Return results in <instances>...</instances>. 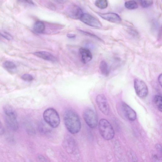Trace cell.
Masks as SVG:
<instances>
[{
	"instance_id": "obj_8",
	"label": "cell",
	"mask_w": 162,
	"mask_h": 162,
	"mask_svg": "<svg viewBox=\"0 0 162 162\" xmlns=\"http://www.w3.org/2000/svg\"><path fill=\"white\" fill-rule=\"evenodd\" d=\"M96 101L100 111L105 115H109L110 112V108L105 96L103 94H99L97 96Z\"/></svg>"
},
{
	"instance_id": "obj_16",
	"label": "cell",
	"mask_w": 162,
	"mask_h": 162,
	"mask_svg": "<svg viewBox=\"0 0 162 162\" xmlns=\"http://www.w3.org/2000/svg\"><path fill=\"white\" fill-rule=\"evenodd\" d=\"M3 66L6 70L10 71L15 70L17 68L16 64L9 60L6 61L3 63Z\"/></svg>"
},
{
	"instance_id": "obj_22",
	"label": "cell",
	"mask_w": 162,
	"mask_h": 162,
	"mask_svg": "<svg viewBox=\"0 0 162 162\" xmlns=\"http://www.w3.org/2000/svg\"><path fill=\"white\" fill-rule=\"evenodd\" d=\"M21 79L26 82H31L34 79L33 76L30 74L26 73L22 75L21 77Z\"/></svg>"
},
{
	"instance_id": "obj_20",
	"label": "cell",
	"mask_w": 162,
	"mask_h": 162,
	"mask_svg": "<svg viewBox=\"0 0 162 162\" xmlns=\"http://www.w3.org/2000/svg\"><path fill=\"white\" fill-rule=\"evenodd\" d=\"M140 4L144 8L149 7L153 3V0H140Z\"/></svg>"
},
{
	"instance_id": "obj_17",
	"label": "cell",
	"mask_w": 162,
	"mask_h": 162,
	"mask_svg": "<svg viewBox=\"0 0 162 162\" xmlns=\"http://www.w3.org/2000/svg\"><path fill=\"white\" fill-rule=\"evenodd\" d=\"M125 7L129 10H134L138 7V3L134 0H131L126 2L125 4Z\"/></svg>"
},
{
	"instance_id": "obj_26",
	"label": "cell",
	"mask_w": 162,
	"mask_h": 162,
	"mask_svg": "<svg viewBox=\"0 0 162 162\" xmlns=\"http://www.w3.org/2000/svg\"><path fill=\"white\" fill-rule=\"evenodd\" d=\"M67 37L70 39L75 38L76 37V35L73 34H68L66 35Z\"/></svg>"
},
{
	"instance_id": "obj_11",
	"label": "cell",
	"mask_w": 162,
	"mask_h": 162,
	"mask_svg": "<svg viewBox=\"0 0 162 162\" xmlns=\"http://www.w3.org/2000/svg\"><path fill=\"white\" fill-rule=\"evenodd\" d=\"M35 56L49 61L55 62L57 61L56 57L50 53L45 51H39L33 53Z\"/></svg>"
},
{
	"instance_id": "obj_4",
	"label": "cell",
	"mask_w": 162,
	"mask_h": 162,
	"mask_svg": "<svg viewBox=\"0 0 162 162\" xmlns=\"http://www.w3.org/2000/svg\"><path fill=\"white\" fill-rule=\"evenodd\" d=\"M43 118L45 122L52 128H57L60 125V119L59 114L52 108L47 109L44 112Z\"/></svg>"
},
{
	"instance_id": "obj_23",
	"label": "cell",
	"mask_w": 162,
	"mask_h": 162,
	"mask_svg": "<svg viewBox=\"0 0 162 162\" xmlns=\"http://www.w3.org/2000/svg\"><path fill=\"white\" fill-rule=\"evenodd\" d=\"M79 31L81 33H82V34H83L85 35L89 36L90 37L95 38L99 40V41H100L101 42L103 41V40H101L100 38H99L98 37L96 36V35L92 34V33H91L89 32H86L85 31H84L82 30H79Z\"/></svg>"
},
{
	"instance_id": "obj_27",
	"label": "cell",
	"mask_w": 162,
	"mask_h": 162,
	"mask_svg": "<svg viewBox=\"0 0 162 162\" xmlns=\"http://www.w3.org/2000/svg\"><path fill=\"white\" fill-rule=\"evenodd\" d=\"M55 1L59 4H63L65 3L66 0H54Z\"/></svg>"
},
{
	"instance_id": "obj_5",
	"label": "cell",
	"mask_w": 162,
	"mask_h": 162,
	"mask_svg": "<svg viewBox=\"0 0 162 162\" xmlns=\"http://www.w3.org/2000/svg\"><path fill=\"white\" fill-rule=\"evenodd\" d=\"M83 117L85 122L90 128H94L97 126L98 118L93 110L90 109H86L83 113Z\"/></svg>"
},
{
	"instance_id": "obj_7",
	"label": "cell",
	"mask_w": 162,
	"mask_h": 162,
	"mask_svg": "<svg viewBox=\"0 0 162 162\" xmlns=\"http://www.w3.org/2000/svg\"><path fill=\"white\" fill-rule=\"evenodd\" d=\"M80 20L83 23L93 28H100L102 24L98 19L87 13H83Z\"/></svg>"
},
{
	"instance_id": "obj_13",
	"label": "cell",
	"mask_w": 162,
	"mask_h": 162,
	"mask_svg": "<svg viewBox=\"0 0 162 162\" xmlns=\"http://www.w3.org/2000/svg\"><path fill=\"white\" fill-rule=\"evenodd\" d=\"M123 110L127 118L131 121H134L137 118L136 113L129 105L124 103Z\"/></svg>"
},
{
	"instance_id": "obj_2",
	"label": "cell",
	"mask_w": 162,
	"mask_h": 162,
	"mask_svg": "<svg viewBox=\"0 0 162 162\" xmlns=\"http://www.w3.org/2000/svg\"><path fill=\"white\" fill-rule=\"evenodd\" d=\"M4 110L7 125L11 130L17 131L18 129V124L15 110L9 105H5L4 108Z\"/></svg>"
},
{
	"instance_id": "obj_18",
	"label": "cell",
	"mask_w": 162,
	"mask_h": 162,
	"mask_svg": "<svg viewBox=\"0 0 162 162\" xmlns=\"http://www.w3.org/2000/svg\"><path fill=\"white\" fill-rule=\"evenodd\" d=\"M95 5L98 8L104 9L107 8L108 2L107 0H96Z\"/></svg>"
},
{
	"instance_id": "obj_14",
	"label": "cell",
	"mask_w": 162,
	"mask_h": 162,
	"mask_svg": "<svg viewBox=\"0 0 162 162\" xmlns=\"http://www.w3.org/2000/svg\"><path fill=\"white\" fill-rule=\"evenodd\" d=\"M45 28L44 23L42 21H38L34 25L33 30L36 33L41 34L44 33Z\"/></svg>"
},
{
	"instance_id": "obj_3",
	"label": "cell",
	"mask_w": 162,
	"mask_h": 162,
	"mask_svg": "<svg viewBox=\"0 0 162 162\" xmlns=\"http://www.w3.org/2000/svg\"><path fill=\"white\" fill-rule=\"evenodd\" d=\"M99 130L101 135L105 140L112 139L115 136V131L111 124L105 119H101L99 123Z\"/></svg>"
},
{
	"instance_id": "obj_24",
	"label": "cell",
	"mask_w": 162,
	"mask_h": 162,
	"mask_svg": "<svg viewBox=\"0 0 162 162\" xmlns=\"http://www.w3.org/2000/svg\"><path fill=\"white\" fill-rule=\"evenodd\" d=\"M20 3L29 4L31 5H34V3L32 0H18Z\"/></svg>"
},
{
	"instance_id": "obj_28",
	"label": "cell",
	"mask_w": 162,
	"mask_h": 162,
	"mask_svg": "<svg viewBox=\"0 0 162 162\" xmlns=\"http://www.w3.org/2000/svg\"><path fill=\"white\" fill-rule=\"evenodd\" d=\"M162 74H161L158 77V81L159 84L161 86H162Z\"/></svg>"
},
{
	"instance_id": "obj_19",
	"label": "cell",
	"mask_w": 162,
	"mask_h": 162,
	"mask_svg": "<svg viewBox=\"0 0 162 162\" xmlns=\"http://www.w3.org/2000/svg\"><path fill=\"white\" fill-rule=\"evenodd\" d=\"M154 102L158 108V109L162 112V97L159 95L155 96L154 99Z\"/></svg>"
},
{
	"instance_id": "obj_21",
	"label": "cell",
	"mask_w": 162,
	"mask_h": 162,
	"mask_svg": "<svg viewBox=\"0 0 162 162\" xmlns=\"http://www.w3.org/2000/svg\"><path fill=\"white\" fill-rule=\"evenodd\" d=\"M0 35L9 40H12L13 39V37L9 33L4 31H0Z\"/></svg>"
},
{
	"instance_id": "obj_10",
	"label": "cell",
	"mask_w": 162,
	"mask_h": 162,
	"mask_svg": "<svg viewBox=\"0 0 162 162\" xmlns=\"http://www.w3.org/2000/svg\"><path fill=\"white\" fill-rule=\"evenodd\" d=\"M98 14L103 19L112 23L118 24L122 21L121 17L116 13H98Z\"/></svg>"
},
{
	"instance_id": "obj_6",
	"label": "cell",
	"mask_w": 162,
	"mask_h": 162,
	"mask_svg": "<svg viewBox=\"0 0 162 162\" xmlns=\"http://www.w3.org/2000/svg\"><path fill=\"white\" fill-rule=\"evenodd\" d=\"M134 87L137 96L140 98H143L147 95L148 90V87L143 80L136 79L134 80Z\"/></svg>"
},
{
	"instance_id": "obj_25",
	"label": "cell",
	"mask_w": 162,
	"mask_h": 162,
	"mask_svg": "<svg viewBox=\"0 0 162 162\" xmlns=\"http://www.w3.org/2000/svg\"><path fill=\"white\" fill-rule=\"evenodd\" d=\"M4 129L3 126L0 121V135H2L4 134Z\"/></svg>"
},
{
	"instance_id": "obj_9",
	"label": "cell",
	"mask_w": 162,
	"mask_h": 162,
	"mask_svg": "<svg viewBox=\"0 0 162 162\" xmlns=\"http://www.w3.org/2000/svg\"><path fill=\"white\" fill-rule=\"evenodd\" d=\"M66 13L67 16L73 19H80L83 13L79 7L73 5H70L67 8Z\"/></svg>"
},
{
	"instance_id": "obj_1",
	"label": "cell",
	"mask_w": 162,
	"mask_h": 162,
	"mask_svg": "<svg viewBox=\"0 0 162 162\" xmlns=\"http://www.w3.org/2000/svg\"><path fill=\"white\" fill-rule=\"evenodd\" d=\"M64 121L66 129L71 134L78 133L81 128V123L77 114L71 110H67L64 114Z\"/></svg>"
},
{
	"instance_id": "obj_12",
	"label": "cell",
	"mask_w": 162,
	"mask_h": 162,
	"mask_svg": "<svg viewBox=\"0 0 162 162\" xmlns=\"http://www.w3.org/2000/svg\"><path fill=\"white\" fill-rule=\"evenodd\" d=\"M82 62L84 64L89 63L92 58V53L89 49L84 48H81L79 50Z\"/></svg>"
},
{
	"instance_id": "obj_15",
	"label": "cell",
	"mask_w": 162,
	"mask_h": 162,
	"mask_svg": "<svg viewBox=\"0 0 162 162\" xmlns=\"http://www.w3.org/2000/svg\"><path fill=\"white\" fill-rule=\"evenodd\" d=\"M99 70L103 75L108 76L109 75L110 72L109 66L104 60L101 61L99 65Z\"/></svg>"
}]
</instances>
